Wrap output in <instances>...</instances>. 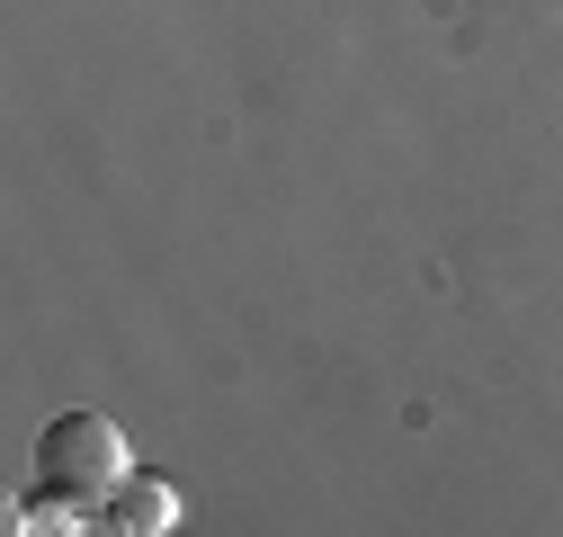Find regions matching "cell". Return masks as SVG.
I'll list each match as a JSON object with an SVG mask.
<instances>
[{"mask_svg":"<svg viewBox=\"0 0 563 537\" xmlns=\"http://www.w3.org/2000/svg\"><path fill=\"white\" fill-rule=\"evenodd\" d=\"M36 475L45 493H73V502H108L134 465H125V430L99 421V413H54L45 439H36Z\"/></svg>","mask_w":563,"mask_h":537,"instance_id":"1","label":"cell"},{"mask_svg":"<svg viewBox=\"0 0 563 537\" xmlns=\"http://www.w3.org/2000/svg\"><path fill=\"white\" fill-rule=\"evenodd\" d=\"M99 511H108V528H125V537H162V528H179V493H170L162 475H125Z\"/></svg>","mask_w":563,"mask_h":537,"instance_id":"2","label":"cell"}]
</instances>
